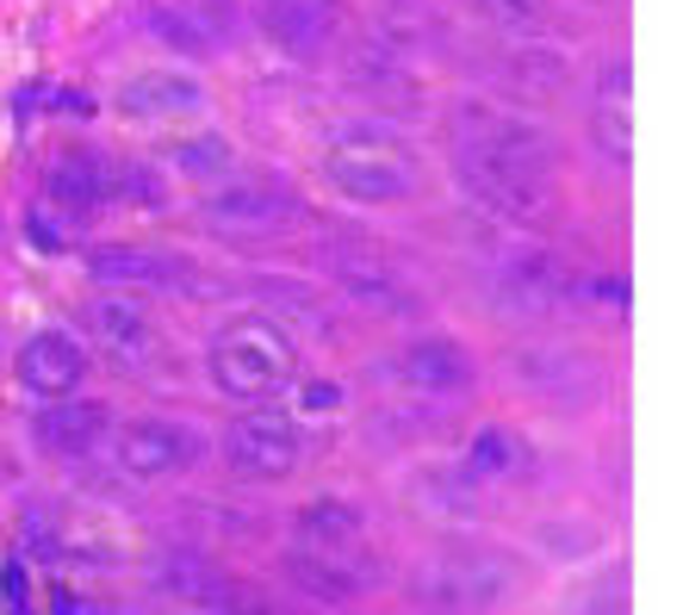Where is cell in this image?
I'll use <instances>...</instances> for the list:
<instances>
[{"mask_svg": "<svg viewBox=\"0 0 683 615\" xmlns=\"http://www.w3.org/2000/svg\"><path fill=\"white\" fill-rule=\"evenodd\" d=\"M510 380L541 398L547 410H590L603 398V367L590 361L584 348H566V343H529L510 355Z\"/></svg>", "mask_w": 683, "mask_h": 615, "instance_id": "52a82bcc", "label": "cell"}, {"mask_svg": "<svg viewBox=\"0 0 683 615\" xmlns=\"http://www.w3.org/2000/svg\"><path fill=\"white\" fill-rule=\"evenodd\" d=\"M541 541H547V547H559V559H584V554H597V547H603V535H597L590 522H566V529L553 522V529H541Z\"/></svg>", "mask_w": 683, "mask_h": 615, "instance_id": "f546056e", "label": "cell"}, {"mask_svg": "<svg viewBox=\"0 0 683 615\" xmlns=\"http://www.w3.org/2000/svg\"><path fill=\"white\" fill-rule=\"evenodd\" d=\"M454 181L478 212L503 218V224H522V231L553 224V181L547 174H522V169H503V162L454 150Z\"/></svg>", "mask_w": 683, "mask_h": 615, "instance_id": "8992f818", "label": "cell"}, {"mask_svg": "<svg viewBox=\"0 0 683 615\" xmlns=\"http://www.w3.org/2000/svg\"><path fill=\"white\" fill-rule=\"evenodd\" d=\"M292 591L311 603H355V596L385 584V559L367 541H342V547H292L286 554Z\"/></svg>", "mask_w": 683, "mask_h": 615, "instance_id": "ba28073f", "label": "cell"}, {"mask_svg": "<svg viewBox=\"0 0 683 615\" xmlns=\"http://www.w3.org/2000/svg\"><path fill=\"white\" fill-rule=\"evenodd\" d=\"M199 106H206V88L193 76H169V69L131 76L118 88V113L131 118H169V113H199Z\"/></svg>", "mask_w": 683, "mask_h": 615, "instance_id": "44dd1931", "label": "cell"}, {"mask_svg": "<svg viewBox=\"0 0 683 615\" xmlns=\"http://www.w3.org/2000/svg\"><path fill=\"white\" fill-rule=\"evenodd\" d=\"M292 541H299V547H342V541H367L361 503H348V498L304 503L299 522H292Z\"/></svg>", "mask_w": 683, "mask_h": 615, "instance_id": "603a6c76", "label": "cell"}, {"mask_svg": "<svg viewBox=\"0 0 683 615\" xmlns=\"http://www.w3.org/2000/svg\"><path fill=\"white\" fill-rule=\"evenodd\" d=\"M597 292H603L609 305H615V317H622V311H627V274H615V280H603V287H597Z\"/></svg>", "mask_w": 683, "mask_h": 615, "instance_id": "d590c367", "label": "cell"}, {"mask_svg": "<svg viewBox=\"0 0 683 615\" xmlns=\"http://www.w3.org/2000/svg\"><path fill=\"white\" fill-rule=\"evenodd\" d=\"M187 13H193V25L206 32V44L236 38V7H230V0H199V7H187Z\"/></svg>", "mask_w": 683, "mask_h": 615, "instance_id": "4dcf8cb0", "label": "cell"}, {"mask_svg": "<svg viewBox=\"0 0 683 615\" xmlns=\"http://www.w3.org/2000/svg\"><path fill=\"white\" fill-rule=\"evenodd\" d=\"M218 615H274V610L255 603V596H243V591H224V596H218Z\"/></svg>", "mask_w": 683, "mask_h": 615, "instance_id": "e575fe53", "label": "cell"}, {"mask_svg": "<svg viewBox=\"0 0 683 615\" xmlns=\"http://www.w3.org/2000/svg\"><path fill=\"white\" fill-rule=\"evenodd\" d=\"M181 268L187 262H174L162 250H137V243H100L88 255V274L100 287H181Z\"/></svg>", "mask_w": 683, "mask_h": 615, "instance_id": "ffe728a7", "label": "cell"}, {"mask_svg": "<svg viewBox=\"0 0 683 615\" xmlns=\"http://www.w3.org/2000/svg\"><path fill=\"white\" fill-rule=\"evenodd\" d=\"M113 193H118V199H137L143 212H155V206H162V181H155L143 162H118V169H113Z\"/></svg>", "mask_w": 683, "mask_h": 615, "instance_id": "f1b7e54d", "label": "cell"}, {"mask_svg": "<svg viewBox=\"0 0 683 615\" xmlns=\"http://www.w3.org/2000/svg\"><path fill=\"white\" fill-rule=\"evenodd\" d=\"M448 137H454V150L485 155V162H503V169H522V174H547L553 181V169H559V143H553L534 118L510 113V106H491V100H466V106H454Z\"/></svg>", "mask_w": 683, "mask_h": 615, "instance_id": "277c9868", "label": "cell"}, {"mask_svg": "<svg viewBox=\"0 0 683 615\" xmlns=\"http://www.w3.org/2000/svg\"><path fill=\"white\" fill-rule=\"evenodd\" d=\"M299 199L267 181H230L199 199V224L211 236H236V243H262V236H286L299 224Z\"/></svg>", "mask_w": 683, "mask_h": 615, "instance_id": "9c48e42d", "label": "cell"}, {"mask_svg": "<svg viewBox=\"0 0 683 615\" xmlns=\"http://www.w3.org/2000/svg\"><path fill=\"white\" fill-rule=\"evenodd\" d=\"M380 373L392 385H404V392H429V398L473 392V355L460 343H448V336H417V343H404Z\"/></svg>", "mask_w": 683, "mask_h": 615, "instance_id": "5bb4252c", "label": "cell"}, {"mask_svg": "<svg viewBox=\"0 0 683 615\" xmlns=\"http://www.w3.org/2000/svg\"><path fill=\"white\" fill-rule=\"evenodd\" d=\"M299 373V343H292V329L274 324V317H236V324L211 343V380L218 392L236 404H262L274 392H286Z\"/></svg>", "mask_w": 683, "mask_h": 615, "instance_id": "3957f363", "label": "cell"}, {"mask_svg": "<svg viewBox=\"0 0 683 615\" xmlns=\"http://www.w3.org/2000/svg\"><path fill=\"white\" fill-rule=\"evenodd\" d=\"M143 25H150V38H155V44H169L174 57H206V50H211L206 32L193 25L187 7H169V0H155V7H143Z\"/></svg>", "mask_w": 683, "mask_h": 615, "instance_id": "484cf974", "label": "cell"}, {"mask_svg": "<svg viewBox=\"0 0 683 615\" xmlns=\"http://www.w3.org/2000/svg\"><path fill=\"white\" fill-rule=\"evenodd\" d=\"M255 25L299 62H317L336 44V7L329 0H255Z\"/></svg>", "mask_w": 683, "mask_h": 615, "instance_id": "9a60e30c", "label": "cell"}, {"mask_svg": "<svg viewBox=\"0 0 683 615\" xmlns=\"http://www.w3.org/2000/svg\"><path fill=\"white\" fill-rule=\"evenodd\" d=\"M460 473H466V479H529V473H534V454H529V442H522L516 429L485 423L473 442H466V461H460Z\"/></svg>", "mask_w": 683, "mask_h": 615, "instance_id": "7402d4cb", "label": "cell"}, {"mask_svg": "<svg viewBox=\"0 0 683 615\" xmlns=\"http://www.w3.org/2000/svg\"><path fill=\"white\" fill-rule=\"evenodd\" d=\"M522 559L497 541H441L410 572V596L436 615H497L510 596H522Z\"/></svg>", "mask_w": 683, "mask_h": 615, "instance_id": "6da1fadb", "label": "cell"}, {"mask_svg": "<svg viewBox=\"0 0 683 615\" xmlns=\"http://www.w3.org/2000/svg\"><path fill=\"white\" fill-rule=\"evenodd\" d=\"M323 174L342 199H361V206H392V199H410L422 187V162L410 150V137L380 125V118H361V125H342L329 137V155H323Z\"/></svg>", "mask_w": 683, "mask_h": 615, "instance_id": "7a4b0ae2", "label": "cell"}, {"mask_svg": "<svg viewBox=\"0 0 683 615\" xmlns=\"http://www.w3.org/2000/svg\"><path fill=\"white\" fill-rule=\"evenodd\" d=\"M485 7V20L497 32H510V38H534V32H547V0H478Z\"/></svg>", "mask_w": 683, "mask_h": 615, "instance_id": "83f0119b", "label": "cell"}, {"mask_svg": "<svg viewBox=\"0 0 683 615\" xmlns=\"http://www.w3.org/2000/svg\"><path fill=\"white\" fill-rule=\"evenodd\" d=\"M224 461L236 479H255V485H280L299 473L304 461V442H299V423L286 410H243L224 436Z\"/></svg>", "mask_w": 683, "mask_h": 615, "instance_id": "30bf717a", "label": "cell"}, {"mask_svg": "<svg viewBox=\"0 0 683 615\" xmlns=\"http://www.w3.org/2000/svg\"><path fill=\"white\" fill-rule=\"evenodd\" d=\"M329 280L342 287L348 305L373 311V317H417V311H422V292L410 287L392 262H380V255L336 250V255H329Z\"/></svg>", "mask_w": 683, "mask_h": 615, "instance_id": "4fadbf2b", "label": "cell"}, {"mask_svg": "<svg viewBox=\"0 0 683 615\" xmlns=\"http://www.w3.org/2000/svg\"><path fill=\"white\" fill-rule=\"evenodd\" d=\"M150 584L169 591V596H187V603H218V596L230 591L224 572H211L206 559H193V554H174V559H162V566H150Z\"/></svg>", "mask_w": 683, "mask_h": 615, "instance_id": "d4e9b609", "label": "cell"}, {"mask_svg": "<svg viewBox=\"0 0 683 615\" xmlns=\"http://www.w3.org/2000/svg\"><path fill=\"white\" fill-rule=\"evenodd\" d=\"M584 292H590L584 274L571 268L566 255H547V250L510 255V262L491 274V311L522 317V324H553V317H566V311H578Z\"/></svg>", "mask_w": 683, "mask_h": 615, "instance_id": "5b68a950", "label": "cell"}, {"mask_svg": "<svg viewBox=\"0 0 683 615\" xmlns=\"http://www.w3.org/2000/svg\"><path fill=\"white\" fill-rule=\"evenodd\" d=\"M299 404H304V417H336V410H342V392L323 380V385H304Z\"/></svg>", "mask_w": 683, "mask_h": 615, "instance_id": "1f68e13d", "label": "cell"}, {"mask_svg": "<svg viewBox=\"0 0 683 615\" xmlns=\"http://www.w3.org/2000/svg\"><path fill=\"white\" fill-rule=\"evenodd\" d=\"M81 380H88V355H81V343L69 329L50 324L20 348V385L32 398H69Z\"/></svg>", "mask_w": 683, "mask_h": 615, "instance_id": "e0dca14e", "label": "cell"}, {"mask_svg": "<svg viewBox=\"0 0 683 615\" xmlns=\"http://www.w3.org/2000/svg\"><path fill=\"white\" fill-rule=\"evenodd\" d=\"M0 603L7 610H25V566H7L0 572Z\"/></svg>", "mask_w": 683, "mask_h": 615, "instance_id": "d6a6232c", "label": "cell"}, {"mask_svg": "<svg viewBox=\"0 0 683 615\" xmlns=\"http://www.w3.org/2000/svg\"><path fill=\"white\" fill-rule=\"evenodd\" d=\"M106 436H113V417H106V404H94V398L44 404L38 417H32V442H38L44 454H57V461H81V454H94Z\"/></svg>", "mask_w": 683, "mask_h": 615, "instance_id": "ac0fdd59", "label": "cell"}, {"mask_svg": "<svg viewBox=\"0 0 683 615\" xmlns=\"http://www.w3.org/2000/svg\"><path fill=\"white\" fill-rule=\"evenodd\" d=\"M113 461L131 479H181L206 461V436L174 417H137L113 436Z\"/></svg>", "mask_w": 683, "mask_h": 615, "instance_id": "8fae6325", "label": "cell"}, {"mask_svg": "<svg viewBox=\"0 0 683 615\" xmlns=\"http://www.w3.org/2000/svg\"><path fill=\"white\" fill-rule=\"evenodd\" d=\"M57 615H113L106 603H94V596H76V591H57Z\"/></svg>", "mask_w": 683, "mask_h": 615, "instance_id": "836d02e7", "label": "cell"}, {"mask_svg": "<svg viewBox=\"0 0 683 615\" xmlns=\"http://www.w3.org/2000/svg\"><path fill=\"white\" fill-rule=\"evenodd\" d=\"M627 57H609L603 76H597V106H590V131H597V150L627 169L634 162V106H627Z\"/></svg>", "mask_w": 683, "mask_h": 615, "instance_id": "d6986e66", "label": "cell"}, {"mask_svg": "<svg viewBox=\"0 0 683 615\" xmlns=\"http://www.w3.org/2000/svg\"><path fill=\"white\" fill-rule=\"evenodd\" d=\"M169 155H174V169H181V174H193V181H211V174H230V162H236L224 137H187V143H174Z\"/></svg>", "mask_w": 683, "mask_h": 615, "instance_id": "4316f807", "label": "cell"}, {"mask_svg": "<svg viewBox=\"0 0 683 615\" xmlns=\"http://www.w3.org/2000/svg\"><path fill=\"white\" fill-rule=\"evenodd\" d=\"M615 615H622V610H615Z\"/></svg>", "mask_w": 683, "mask_h": 615, "instance_id": "8d00e7d4", "label": "cell"}, {"mask_svg": "<svg viewBox=\"0 0 683 615\" xmlns=\"http://www.w3.org/2000/svg\"><path fill=\"white\" fill-rule=\"evenodd\" d=\"M410 498H417V510H429V517H441V522H473L478 503H485L460 466L454 473H422V479L410 485Z\"/></svg>", "mask_w": 683, "mask_h": 615, "instance_id": "cb8c5ba5", "label": "cell"}, {"mask_svg": "<svg viewBox=\"0 0 683 615\" xmlns=\"http://www.w3.org/2000/svg\"><path fill=\"white\" fill-rule=\"evenodd\" d=\"M81 324H88V336L100 343V355H106L118 373H143V367L162 361V336H155L150 311L137 305V299H125V292L88 299V305H81Z\"/></svg>", "mask_w": 683, "mask_h": 615, "instance_id": "7c38bea8", "label": "cell"}, {"mask_svg": "<svg viewBox=\"0 0 683 615\" xmlns=\"http://www.w3.org/2000/svg\"><path fill=\"white\" fill-rule=\"evenodd\" d=\"M44 193L50 206L69 218H94L113 199V162L100 150H57V162L44 169Z\"/></svg>", "mask_w": 683, "mask_h": 615, "instance_id": "2e32d148", "label": "cell"}]
</instances>
